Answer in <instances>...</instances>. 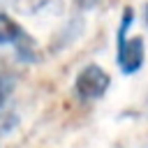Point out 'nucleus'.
<instances>
[{"instance_id":"nucleus-3","label":"nucleus","mask_w":148,"mask_h":148,"mask_svg":"<svg viewBox=\"0 0 148 148\" xmlns=\"http://www.w3.org/2000/svg\"><path fill=\"white\" fill-rule=\"evenodd\" d=\"M111 86V76L95 62L86 65L79 74H76V81H74V92L79 99L83 102H92V99H99L104 97V92L109 90Z\"/></svg>"},{"instance_id":"nucleus-4","label":"nucleus","mask_w":148,"mask_h":148,"mask_svg":"<svg viewBox=\"0 0 148 148\" xmlns=\"http://www.w3.org/2000/svg\"><path fill=\"white\" fill-rule=\"evenodd\" d=\"M12 88H14V76H12L5 67H0V106L7 102V97H9Z\"/></svg>"},{"instance_id":"nucleus-5","label":"nucleus","mask_w":148,"mask_h":148,"mask_svg":"<svg viewBox=\"0 0 148 148\" xmlns=\"http://www.w3.org/2000/svg\"><path fill=\"white\" fill-rule=\"evenodd\" d=\"M81 9H90V7H95V5H99V0H74Z\"/></svg>"},{"instance_id":"nucleus-2","label":"nucleus","mask_w":148,"mask_h":148,"mask_svg":"<svg viewBox=\"0 0 148 148\" xmlns=\"http://www.w3.org/2000/svg\"><path fill=\"white\" fill-rule=\"evenodd\" d=\"M0 46H12L21 62H37L39 60V44L37 39L9 14L0 12Z\"/></svg>"},{"instance_id":"nucleus-6","label":"nucleus","mask_w":148,"mask_h":148,"mask_svg":"<svg viewBox=\"0 0 148 148\" xmlns=\"http://www.w3.org/2000/svg\"><path fill=\"white\" fill-rule=\"evenodd\" d=\"M143 16H146V25H148V2H146V12H143Z\"/></svg>"},{"instance_id":"nucleus-1","label":"nucleus","mask_w":148,"mask_h":148,"mask_svg":"<svg viewBox=\"0 0 148 148\" xmlns=\"http://www.w3.org/2000/svg\"><path fill=\"white\" fill-rule=\"evenodd\" d=\"M134 21V12L132 7H125L123 12V18L118 23V51H116V62L120 67L123 74H134L143 67V60H146V46H143V37L141 35H134V37H127V30Z\"/></svg>"}]
</instances>
